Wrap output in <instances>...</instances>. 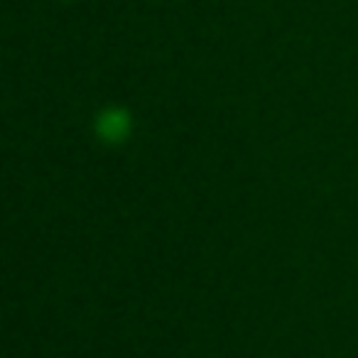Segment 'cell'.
Returning a JSON list of instances; mask_svg holds the SVG:
<instances>
[{"label": "cell", "instance_id": "1", "mask_svg": "<svg viewBox=\"0 0 358 358\" xmlns=\"http://www.w3.org/2000/svg\"><path fill=\"white\" fill-rule=\"evenodd\" d=\"M128 128H130V120H128V115H125V110H118V108L106 110L99 118V135L103 140H110V143L123 140Z\"/></svg>", "mask_w": 358, "mask_h": 358}]
</instances>
